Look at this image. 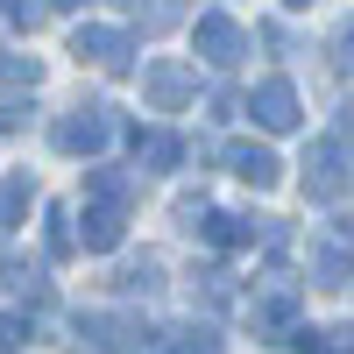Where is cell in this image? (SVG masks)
I'll return each mask as SVG.
<instances>
[{
  "instance_id": "cell-1",
  "label": "cell",
  "mask_w": 354,
  "mask_h": 354,
  "mask_svg": "<svg viewBox=\"0 0 354 354\" xmlns=\"http://www.w3.org/2000/svg\"><path fill=\"white\" fill-rule=\"evenodd\" d=\"M71 50H78V57H93L100 71H128V57H135V43L121 36V28H100V21H85L78 36H71Z\"/></svg>"
},
{
  "instance_id": "cell-2",
  "label": "cell",
  "mask_w": 354,
  "mask_h": 354,
  "mask_svg": "<svg viewBox=\"0 0 354 354\" xmlns=\"http://www.w3.org/2000/svg\"><path fill=\"white\" fill-rule=\"evenodd\" d=\"M106 142V106H78L71 121H57V149H71V156H93Z\"/></svg>"
},
{
  "instance_id": "cell-3",
  "label": "cell",
  "mask_w": 354,
  "mask_h": 354,
  "mask_svg": "<svg viewBox=\"0 0 354 354\" xmlns=\"http://www.w3.org/2000/svg\"><path fill=\"white\" fill-rule=\"evenodd\" d=\"M248 113H255L262 128H277V135H283V128H298V93H290L283 78H270V85L248 100Z\"/></svg>"
},
{
  "instance_id": "cell-4",
  "label": "cell",
  "mask_w": 354,
  "mask_h": 354,
  "mask_svg": "<svg viewBox=\"0 0 354 354\" xmlns=\"http://www.w3.org/2000/svg\"><path fill=\"white\" fill-rule=\"evenodd\" d=\"M305 185H312L319 198L347 192V149H340V142H319V149H312V163H305Z\"/></svg>"
},
{
  "instance_id": "cell-5",
  "label": "cell",
  "mask_w": 354,
  "mask_h": 354,
  "mask_svg": "<svg viewBox=\"0 0 354 354\" xmlns=\"http://www.w3.org/2000/svg\"><path fill=\"white\" fill-rule=\"evenodd\" d=\"M198 57H205V64H220V71H227L234 57H241V28H234L227 15H205V21H198Z\"/></svg>"
},
{
  "instance_id": "cell-6",
  "label": "cell",
  "mask_w": 354,
  "mask_h": 354,
  "mask_svg": "<svg viewBox=\"0 0 354 354\" xmlns=\"http://www.w3.org/2000/svg\"><path fill=\"white\" fill-rule=\"evenodd\" d=\"M142 93H149V100H156V106L170 113V106H185V93H192V71H185V64H149Z\"/></svg>"
},
{
  "instance_id": "cell-7",
  "label": "cell",
  "mask_w": 354,
  "mask_h": 354,
  "mask_svg": "<svg viewBox=\"0 0 354 354\" xmlns=\"http://www.w3.org/2000/svg\"><path fill=\"white\" fill-rule=\"evenodd\" d=\"M227 163H234V177H248V185H277V177H283V163L270 149H255V142H234Z\"/></svg>"
},
{
  "instance_id": "cell-8",
  "label": "cell",
  "mask_w": 354,
  "mask_h": 354,
  "mask_svg": "<svg viewBox=\"0 0 354 354\" xmlns=\"http://www.w3.org/2000/svg\"><path fill=\"white\" fill-rule=\"evenodd\" d=\"M121 227H128L121 205H93L85 213V248H121Z\"/></svg>"
},
{
  "instance_id": "cell-9",
  "label": "cell",
  "mask_w": 354,
  "mask_h": 354,
  "mask_svg": "<svg viewBox=\"0 0 354 354\" xmlns=\"http://www.w3.org/2000/svg\"><path fill=\"white\" fill-rule=\"evenodd\" d=\"M0 283H8L15 298H43V290H50L43 270H36V262H21V255H15V262H0Z\"/></svg>"
},
{
  "instance_id": "cell-10",
  "label": "cell",
  "mask_w": 354,
  "mask_h": 354,
  "mask_svg": "<svg viewBox=\"0 0 354 354\" xmlns=\"http://www.w3.org/2000/svg\"><path fill=\"white\" fill-rule=\"evenodd\" d=\"M85 333H93L100 347H135V340H142V326H135V319H100V312L85 319Z\"/></svg>"
},
{
  "instance_id": "cell-11",
  "label": "cell",
  "mask_w": 354,
  "mask_h": 354,
  "mask_svg": "<svg viewBox=\"0 0 354 354\" xmlns=\"http://www.w3.org/2000/svg\"><path fill=\"white\" fill-rule=\"evenodd\" d=\"M135 156H142V163H156V170H170V163L185 156V149H177V135H163V128H149V135H135Z\"/></svg>"
},
{
  "instance_id": "cell-12",
  "label": "cell",
  "mask_w": 354,
  "mask_h": 354,
  "mask_svg": "<svg viewBox=\"0 0 354 354\" xmlns=\"http://www.w3.org/2000/svg\"><path fill=\"white\" fill-rule=\"evenodd\" d=\"M163 347H170V354H220L213 326H170V333H163Z\"/></svg>"
},
{
  "instance_id": "cell-13",
  "label": "cell",
  "mask_w": 354,
  "mask_h": 354,
  "mask_svg": "<svg viewBox=\"0 0 354 354\" xmlns=\"http://www.w3.org/2000/svg\"><path fill=\"white\" fill-rule=\"evenodd\" d=\"M298 354H354V326H326V333H298Z\"/></svg>"
},
{
  "instance_id": "cell-14",
  "label": "cell",
  "mask_w": 354,
  "mask_h": 354,
  "mask_svg": "<svg viewBox=\"0 0 354 354\" xmlns=\"http://www.w3.org/2000/svg\"><path fill=\"white\" fill-rule=\"evenodd\" d=\"M21 205H28V177H0V234L21 220Z\"/></svg>"
},
{
  "instance_id": "cell-15",
  "label": "cell",
  "mask_w": 354,
  "mask_h": 354,
  "mask_svg": "<svg viewBox=\"0 0 354 354\" xmlns=\"http://www.w3.org/2000/svg\"><path fill=\"white\" fill-rule=\"evenodd\" d=\"M78 248V234H71V213L64 205H50V255H71Z\"/></svg>"
},
{
  "instance_id": "cell-16",
  "label": "cell",
  "mask_w": 354,
  "mask_h": 354,
  "mask_svg": "<svg viewBox=\"0 0 354 354\" xmlns=\"http://www.w3.org/2000/svg\"><path fill=\"white\" fill-rule=\"evenodd\" d=\"M0 78H8V85H36L43 64H36V57H8V50H0Z\"/></svg>"
},
{
  "instance_id": "cell-17",
  "label": "cell",
  "mask_w": 354,
  "mask_h": 354,
  "mask_svg": "<svg viewBox=\"0 0 354 354\" xmlns=\"http://www.w3.org/2000/svg\"><path fill=\"white\" fill-rule=\"evenodd\" d=\"M21 340H28V319H15V312H8V319H0V354H15Z\"/></svg>"
},
{
  "instance_id": "cell-18",
  "label": "cell",
  "mask_w": 354,
  "mask_h": 354,
  "mask_svg": "<svg viewBox=\"0 0 354 354\" xmlns=\"http://www.w3.org/2000/svg\"><path fill=\"white\" fill-rule=\"evenodd\" d=\"M340 64H347V71H354V21H347V28H340Z\"/></svg>"
},
{
  "instance_id": "cell-19",
  "label": "cell",
  "mask_w": 354,
  "mask_h": 354,
  "mask_svg": "<svg viewBox=\"0 0 354 354\" xmlns=\"http://www.w3.org/2000/svg\"><path fill=\"white\" fill-rule=\"evenodd\" d=\"M290 8H305V0H290Z\"/></svg>"
}]
</instances>
